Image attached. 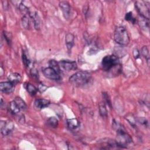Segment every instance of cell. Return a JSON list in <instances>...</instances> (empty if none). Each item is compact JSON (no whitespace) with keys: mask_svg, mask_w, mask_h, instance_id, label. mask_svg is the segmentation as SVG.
Listing matches in <instances>:
<instances>
[{"mask_svg":"<svg viewBox=\"0 0 150 150\" xmlns=\"http://www.w3.org/2000/svg\"><path fill=\"white\" fill-rule=\"evenodd\" d=\"M112 126L117 132V139L115 141L118 147L127 148L132 142V138L127 132L124 127L115 120L112 121Z\"/></svg>","mask_w":150,"mask_h":150,"instance_id":"cell-1","label":"cell"},{"mask_svg":"<svg viewBox=\"0 0 150 150\" xmlns=\"http://www.w3.org/2000/svg\"><path fill=\"white\" fill-rule=\"evenodd\" d=\"M69 82L75 87H81L90 83L91 80L90 73L86 71H78L69 77Z\"/></svg>","mask_w":150,"mask_h":150,"instance_id":"cell-2","label":"cell"},{"mask_svg":"<svg viewBox=\"0 0 150 150\" xmlns=\"http://www.w3.org/2000/svg\"><path fill=\"white\" fill-rule=\"evenodd\" d=\"M101 66L104 71L111 72L115 69H120V63L118 58L113 54L107 55L103 57Z\"/></svg>","mask_w":150,"mask_h":150,"instance_id":"cell-3","label":"cell"},{"mask_svg":"<svg viewBox=\"0 0 150 150\" xmlns=\"http://www.w3.org/2000/svg\"><path fill=\"white\" fill-rule=\"evenodd\" d=\"M114 37L116 43L120 45H127L129 42L128 32L122 26H119L115 28Z\"/></svg>","mask_w":150,"mask_h":150,"instance_id":"cell-4","label":"cell"},{"mask_svg":"<svg viewBox=\"0 0 150 150\" xmlns=\"http://www.w3.org/2000/svg\"><path fill=\"white\" fill-rule=\"evenodd\" d=\"M135 8L140 16L149 19V6L144 1H137L135 4Z\"/></svg>","mask_w":150,"mask_h":150,"instance_id":"cell-5","label":"cell"},{"mask_svg":"<svg viewBox=\"0 0 150 150\" xmlns=\"http://www.w3.org/2000/svg\"><path fill=\"white\" fill-rule=\"evenodd\" d=\"M43 74L45 77L50 80L59 81L61 79L60 74L50 67L44 69L43 70Z\"/></svg>","mask_w":150,"mask_h":150,"instance_id":"cell-6","label":"cell"},{"mask_svg":"<svg viewBox=\"0 0 150 150\" xmlns=\"http://www.w3.org/2000/svg\"><path fill=\"white\" fill-rule=\"evenodd\" d=\"M14 128V125L11 121L1 122V131L2 135H7L9 134Z\"/></svg>","mask_w":150,"mask_h":150,"instance_id":"cell-7","label":"cell"},{"mask_svg":"<svg viewBox=\"0 0 150 150\" xmlns=\"http://www.w3.org/2000/svg\"><path fill=\"white\" fill-rule=\"evenodd\" d=\"M60 66L66 71L74 70L77 69V64L74 61L62 60L59 62Z\"/></svg>","mask_w":150,"mask_h":150,"instance_id":"cell-8","label":"cell"},{"mask_svg":"<svg viewBox=\"0 0 150 150\" xmlns=\"http://www.w3.org/2000/svg\"><path fill=\"white\" fill-rule=\"evenodd\" d=\"M59 6L63 12L65 19H69L71 15V7L67 2L62 1L59 3Z\"/></svg>","mask_w":150,"mask_h":150,"instance_id":"cell-9","label":"cell"},{"mask_svg":"<svg viewBox=\"0 0 150 150\" xmlns=\"http://www.w3.org/2000/svg\"><path fill=\"white\" fill-rule=\"evenodd\" d=\"M1 91L5 94H10L14 90V84L10 81H4L0 83Z\"/></svg>","mask_w":150,"mask_h":150,"instance_id":"cell-10","label":"cell"},{"mask_svg":"<svg viewBox=\"0 0 150 150\" xmlns=\"http://www.w3.org/2000/svg\"><path fill=\"white\" fill-rule=\"evenodd\" d=\"M49 104V100L44 98L37 99L34 102V107L37 110H42L44 108L47 107Z\"/></svg>","mask_w":150,"mask_h":150,"instance_id":"cell-11","label":"cell"},{"mask_svg":"<svg viewBox=\"0 0 150 150\" xmlns=\"http://www.w3.org/2000/svg\"><path fill=\"white\" fill-rule=\"evenodd\" d=\"M65 42L66 43L68 51L70 52L74 45V37L73 35L70 33H67L65 37Z\"/></svg>","mask_w":150,"mask_h":150,"instance_id":"cell-12","label":"cell"},{"mask_svg":"<svg viewBox=\"0 0 150 150\" xmlns=\"http://www.w3.org/2000/svg\"><path fill=\"white\" fill-rule=\"evenodd\" d=\"M67 127L70 129L74 130L80 127V122L77 118H71L67 120Z\"/></svg>","mask_w":150,"mask_h":150,"instance_id":"cell-13","label":"cell"},{"mask_svg":"<svg viewBox=\"0 0 150 150\" xmlns=\"http://www.w3.org/2000/svg\"><path fill=\"white\" fill-rule=\"evenodd\" d=\"M8 79L9 80V81L15 84L20 82V81L21 80V76L19 74L17 73H11L9 74L8 76Z\"/></svg>","mask_w":150,"mask_h":150,"instance_id":"cell-14","label":"cell"},{"mask_svg":"<svg viewBox=\"0 0 150 150\" xmlns=\"http://www.w3.org/2000/svg\"><path fill=\"white\" fill-rule=\"evenodd\" d=\"M29 15L30 18L32 19V21L33 22L35 28L36 29H39V25H40V19H39V16L37 14V13L30 11Z\"/></svg>","mask_w":150,"mask_h":150,"instance_id":"cell-15","label":"cell"},{"mask_svg":"<svg viewBox=\"0 0 150 150\" xmlns=\"http://www.w3.org/2000/svg\"><path fill=\"white\" fill-rule=\"evenodd\" d=\"M138 22L140 28L142 29H144L145 30L149 29V19L140 16Z\"/></svg>","mask_w":150,"mask_h":150,"instance_id":"cell-16","label":"cell"},{"mask_svg":"<svg viewBox=\"0 0 150 150\" xmlns=\"http://www.w3.org/2000/svg\"><path fill=\"white\" fill-rule=\"evenodd\" d=\"M9 110L12 114H17L21 111V109L18 104L16 103V102L13 100L9 103Z\"/></svg>","mask_w":150,"mask_h":150,"instance_id":"cell-17","label":"cell"},{"mask_svg":"<svg viewBox=\"0 0 150 150\" xmlns=\"http://www.w3.org/2000/svg\"><path fill=\"white\" fill-rule=\"evenodd\" d=\"M46 124L50 128H55L58 125V120L54 117H51L47 119Z\"/></svg>","mask_w":150,"mask_h":150,"instance_id":"cell-18","label":"cell"},{"mask_svg":"<svg viewBox=\"0 0 150 150\" xmlns=\"http://www.w3.org/2000/svg\"><path fill=\"white\" fill-rule=\"evenodd\" d=\"M25 88L27 91L32 96H35L38 91V89L32 84L29 83H26V84L25 85Z\"/></svg>","mask_w":150,"mask_h":150,"instance_id":"cell-19","label":"cell"},{"mask_svg":"<svg viewBox=\"0 0 150 150\" xmlns=\"http://www.w3.org/2000/svg\"><path fill=\"white\" fill-rule=\"evenodd\" d=\"M99 113L103 117L107 116V110L104 102H101L99 104Z\"/></svg>","mask_w":150,"mask_h":150,"instance_id":"cell-20","label":"cell"},{"mask_svg":"<svg viewBox=\"0 0 150 150\" xmlns=\"http://www.w3.org/2000/svg\"><path fill=\"white\" fill-rule=\"evenodd\" d=\"M14 101L18 104V105L20 108L21 110H25L26 108V103H25V101L21 97H15V98L14 99Z\"/></svg>","mask_w":150,"mask_h":150,"instance_id":"cell-21","label":"cell"},{"mask_svg":"<svg viewBox=\"0 0 150 150\" xmlns=\"http://www.w3.org/2000/svg\"><path fill=\"white\" fill-rule=\"evenodd\" d=\"M49 64L50 66V67H52V69H53L56 72H57L59 74L60 73V69L59 67V65L58 64L57 62H56V61H55L54 60H50L49 62Z\"/></svg>","mask_w":150,"mask_h":150,"instance_id":"cell-22","label":"cell"},{"mask_svg":"<svg viewBox=\"0 0 150 150\" xmlns=\"http://www.w3.org/2000/svg\"><path fill=\"white\" fill-rule=\"evenodd\" d=\"M141 53L142 54V56L145 57V59L146 60L147 63L149 65V50L148 49L147 47V46H143L141 49Z\"/></svg>","mask_w":150,"mask_h":150,"instance_id":"cell-23","label":"cell"},{"mask_svg":"<svg viewBox=\"0 0 150 150\" xmlns=\"http://www.w3.org/2000/svg\"><path fill=\"white\" fill-rule=\"evenodd\" d=\"M29 15H23L22 19V23L23 27L25 29H29V26H30V23H29Z\"/></svg>","mask_w":150,"mask_h":150,"instance_id":"cell-24","label":"cell"},{"mask_svg":"<svg viewBox=\"0 0 150 150\" xmlns=\"http://www.w3.org/2000/svg\"><path fill=\"white\" fill-rule=\"evenodd\" d=\"M22 60L24 65L26 67H29L30 64V60L29 57L28 56L27 54L26 53V52L24 51L22 53Z\"/></svg>","mask_w":150,"mask_h":150,"instance_id":"cell-25","label":"cell"},{"mask_svg":"<svg viewBox=\"0 0 150 150\" xmlns=\"http://www.w3.org/2000/svg\"><path fill=\"white\" fill-rule=\"evenodd\" d=\"M125 19L126 21H129V22H131V23H132L133 24H135V23L137 22V19L133 16L132 13L131 12H127V13L125 14Z\"/></svg>","mask_w":150,"mask_h":150,"instance_id":"cell-26","label":"cell"},{"mask_svg":"<svg viewBox=\"0 0 150 150\" xmlns=\"http://www.w3.org/2000/svg\"><path fill=\"white\" fill-rule=\"evenodd\" d=\"M135 121H137L138 123L141 124L142 125H144L145 127H148V121L144 117H138L135 118Z\"/></svg>","mask_w":150,"mask_h":150,"instance_id":"cell-27","label":"cell"},{"mask_svg":"<svg viewBox=\"0 0 150 150\" xmlns=\"http://www.w3.org/2000/svg\"><path fill=\"white\" fill-rule=\"evenodd\" d=\"M103 97L105 100V102L107 103V104L111 108V101L109 97V96L108 95L107 93H103Z\"/></svg>","mask_w":150,"mask_h":150,"instance_id":"cell-28","label":"cell"},{"mask_svg":"<svg viewBox=\"0 0 150 150\" xmlns=\"http://www.w3.org/2000/svg\"><path fill=\"white\" fill-rule=\"evenodd\" d=\"M4 38L5 39L6 41L7 42V43L9 44V45H11V40H12V38H11V34L9 33L8 32H4Z\"/></svg>","mask_w":150,"mask_h":150,"instance_id":"cell-29","label":"cell"},{"mask_svg":"<svg viewBox=\"0 0 150 150\" xmlns=\"http://www.w3.org/2000/svg\"><path fill=\"white\" fill-rule=\"evenodd\" d=\"M30 74H31V76H32L33 78H34L35 79H38V77H39L38 75L39 74H38V72L36 70V69L33 68V69H32L31 71H30Z\"/></svg>","mask_w":150,"mask_h":150,"instance_id":"cell-30","label":"cell"},{"mask_svg":"<svg viewBox=\"0 0 150 150\" xmlns=\"http://www.w3.org/2000/svg\"><path fill=\"white\" fill-rule=\"evenodd\" d=\"M133 56L135 59H137L139 57V52L137 48H134L133 50Z\"/></svg>","mask_w":150,"mask_h":150,"instance_id":"cell-31","label":"cell"},{"mask_svg":"<svg viewBox=\"0 0 150 150\" xmlns=\"http://www.w3.org/2000/svg\"><path fill=\"white\" fill-rule=\"evenodd\" d=\"M46 88V87L45 86H44L43 84H40L39 85V90H40V92H43L44 91Z\"/></svg>","mask_w":150,"mask_h":150,"instance_id":"cell-32","label":"cell"}]
</instances>
